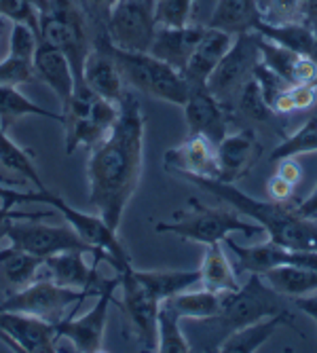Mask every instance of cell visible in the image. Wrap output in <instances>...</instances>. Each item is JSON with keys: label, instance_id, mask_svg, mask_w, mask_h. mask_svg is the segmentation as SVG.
<instances>
[{"label": "cell", "instance_id": "cell-5", "mask_svg": "<svg viewBox=\"0 0 317 353\" xmlns=\"http://www.w3.org/2000/svg\"><path fill=\"white\" fill-rule=\"evenodd\" d=\"M279 296L281 294H277L273 290L260 273H249V279L239 288V290L227 294L222 311L216 317L205 319L201 324L209 326L218 334V341L214 345V347H218V343L225 336H229L249 324H256L265 317L283 313L285 309H281Z\"/></svg>", "mask_w": 317, "mask_h": 353}, {"label": "cell", "instance_id": "cell-40", "mask_svg": "<svg viewBox=\"0 0 317 353\" xmlns=\"http://www.w3.org/2000/svg\"><path fill=\"white\" fill-rule=\"evenodd\" d=\"M34 81H37L34 61L13 57V55H7L5 59H0V85L19 87V85L34 83Z\"/></svg>", "mask_w": 317, "mask_h": 353}, {"label": "cell", "instance_id": "cell-47", "mask_svg": "<svg viewBox=\"0 0 317 353\" xmlns=\"http://www.w3.org/2000/svg\"><path fill=\"white\" fill-rule=\"evenodd\" d=\"M294 214L300 216V218H307V220H313L317 216V184L313 186V190L309 192V195L303 199V201H292L290 203Z\"/></svg>", "mask_w": 317, "mask_h": 353}, {"label": "cell", "instance_id": "cell-21", "mask_svg": "<svg viewBox=\"0 0 317 353\" xmlns=\"http://www.w3.org/2000/svg\"><path fill=\"white\" fill-rule=\"evenodd\" d=\"M205 28L207 26H199V23H186L182 28L156 26L148 53L182 72L195 47L199 45L201 37L205 34Z\"/></svg>", "mask_w": 317, "mask_h": 353}, {"label": "cell", "instance_id": "cell-14", "mask_svg": "<svg viewBox=\"0 0 317 353\" xmlns=\"http://www.w3.org/2000/svg\"><path fill=\"white\" fill-rule=\"evenodd\" d=\"M41 43L51 45L53 49L61 51L68 57L70 66L76 77V85L83 83V66L87 53L93 43H89V23H70L63 21L51 13L41 15V30H39Z\"/></svg>", "mask_w": 317, "mask_h": 353}, {"label": "cell", "instance_id": "cell-24", "mask_svg": "<svg viewBox=\"0 0 317 353\" xmlns=\"http://www.w3.org/2000/svg\"><path fill=\"white\" fill-rule=\"evenodd\" d=\"M233 34L218 28H205V34L201 37L199 45L195 47L193 55H190L186 68L182 70L184 79L190 87H201L207 83L209 74L216 70L220 59L225 57L229 47L233 45Z\"/></svg>", "mask_w": 317, "mask_h": 353}, {"label": "cell", "instance_id": "cell-11", "mask_svg": "<svg viewBox=\"0 0 317 353\" xmlns=\"http://www.w3.org/2000/svg\"><path fill=\"white\" fill-rule=\"evenodd\" d=\"M154 32V0H119L106 21L110 45L123 51H150Z\"/></svg>", "mask_w": 317, "mask_h": 353}, {"label": "cell", "instance_id": "cell-25", "mask_svg": "<svg viewBox=\"0 0 317 353\" xmlns=\"http://www.w3.org/2000/svg\"><path fill=\"white\" fill-rule=\"evenodd\" d=\"M43 259L19 250L11 243L0 248V281H3L7 294L19 292L32 281L41 277Z\"/></svg>", "mask_w": 317, "mask_h": 353}, {"label": "cell", "instance_id": "cell-27", "mask_svg": "<svg viewBox=\"0 0 317 353\" xmlns=\"http://www.w3.org/2000/svg\"><path fill=\"white\" fill-rule=\"evenodd\" d=\"M222 245L225 241L205 245L203 263L199 267V283L212 292H235L241 288V283Z\"/></svg>", "mask_w": 317, "mask_h": 353}, {"label": "cell", "instance_id": "cell-13", "mask_svg": "<svg viewBox=\"0 0 317 353\" xmlns=\"http://www.w3.org/2000/svg\"><path fill=\"white\" fill-rule=\"evenodd\" d=\"M83 83L93 93H98L100 98L121 106L127 89H125L121 68L112 55V47H110L106 32H100V34H95L93 39V45L87 53L85 66H83Z\"/></svg>", "mask_w": 317, "mask_h": 353}, {"label": "cell", "instance_id": "cell-18", "mask_svg": "<svg viewBox=\"0 0 317 353\" xmlns=\"http://www.w3.org/2000/svg\"><path fill=\"white\" fill-rule=\"evenodd\" d=\"M216 152L220 168L218 180L235 184L256 168V161L263 154V146L258 136L252 130H239L222 138L216 144Z\"/></svg>", "mask_w": 317, "mask_h": 353}, {"label": "cell", "instance_id": "cell-44", "mask_svg": "<svg viewBox=\"0 0 317 353\" xmlns=\"http://www.w3.org/2000/svg\"><path fill=\"white\" fill-rule=\"evenodd\" d=\"M294 184L292 182H288V180H283V178H279L277 174L269 180V184H267V190H269V197L273 199V201H279V203H290V201H294Z\"/></svg>", "mask_w": 317, "mask_h": 353}, {"label": "cell", "instance_id": "cell-30", "mask_svg": "<svg viewBox=\"0 0 317 353\" xmlns=\"http://www.w3.org/2000/svg\"><path fill=\"white\" fill-rule=\"evenodd\" d=\"M254 30L258 32L260 37L281 45V47H288L296 53L303 55H311L313 59L317 57V37H315V30L300 21V23H285V26H273L267 21H258L254 26Z\"/></svg>", "mask_w": 317, "mask_h": 353}, {"label": "cell", "instance_id": "cell-51", "mask_svg": "<svg viewBox=\"0 0 317 353\" xmlns=\"http://www.w3.org/2000/svg\"><path fill=\"white\" fill-rule=\"evenodd\" d=\"M9 294H7V290H5V285H3V281H0V303H3L5 299H7Z\"/></svg>", "mask_w": 317, "mask_h": 353}, {"label": "cell", "instance_id": "cell-29", "mask_svg": "<svg viewBox=\"0 0 317 353\" xmlns=\"http://www.w3.org/2000/svg\"><path fill=\"white\" fill-rule=\"evenodd\" d=\"M265 281L281 296H307L317 292V269L296 267V265H281L263 273Z\"/></svg>", "mask_w": 317, "mask_h": 353}, {"label": "cell", "instance_id": "cell-12", "mask_svg": "<svg viewBox=\"0 0 317 353\" xmlns=\"http://www.w3.org/2000/svg\"><path fill=\"white\" fill-rule=\"evenodd\" d=\"M119 277H121L119 288L123 292L121 307L127 319H130L138 343L146 351H156V315L163 301H158L148 290V285L138 277L134 265L119 271Z\"/></svg>", "mask_w": 317, "mask_h": 353}, {"label": "cell", "instance_id": "cell-22", "mask_svg": "<svg viewBox=\"0 0 317 353\" xmlns=\"http://www.w3.org/2000/svg\"><path fill=\"white\" fill-rule=\"evenodd\" d=\"M34 72H37V81L45 83L57 95L61 112L66 110L76 89V77L68 57L61 51L53 49L51 45L41 43L34 53Z\"/></svg>", "mask_w": 317, "mask_h": 353}, {"label": "cell", "instance_id": "cell-42", "mask_svg": "<svg viewBox=\"0 0 317 353\" xmlns=\"http://www.w3.org/2000/svg\"><path fill=\"white\" fill-rule=\"evenodd\" d=\"M254 79H256V83H258V87H260V91H263V95H265V100H267L269 106H273L277 95H281L285 89L290 87L277 72H273L269 66H265L263 61L256 66V70H254Z\"/></svg>", "mask_w": 317, "mask_h": 353}, {"label": "cell", "instance_id": "cell-1", "mask_svg": "<svg viewBox=\"0 0 317 353\" xmlns=\"http://www.w3.org/2000/svg\"><path fill=\"white\" fill-rule=\"evenodd\" d=\"M144 134L146 119L140 100L127 91L112 130L89 150V205L114 231H119L125 208L130 205L142 178Z\"/></svg>", "mask_w": 317, "mask_h": 353}, {"label": "cell", "instance_id": "cell-36", "mask_svg": "<svg viewBox=\"0 0 317 353\" xmlns=\"http://www.w3.org/2000/svg\"><path fill=\"white\" fill-rule=\"evenodd\" d=\"M311 152H317V117H311L300 130L285 136L271 152V161L277 163L281 159L311 154Z\"/></svg>", "mask_w": 317, "mask_h": 353}, {"label": "cell", "instance_id": "cell-37", "mask_svg": "<svg viewBox=\"0 0 317 353\" xmlns=\"http://www.w3.org/2000/svg\"><path fill=\"white\" fill-rule=\"evenodd\" d=\"M237 108L245 119H249L254 123H271L277 117L273 112V108L267 104L265 95L254 77L241 87V91L237 95Z\"/></svg>", "mask_w": 317, "mask_h": 353}, {"label": "cell", "instance_id": "cell-31", "mask_svg": "<svg viewBox=\"0 0 317 353\" xmlns=\"http://www.w3.org/2000/svg\"><path fill=\"white\" fill-rule=\"evenodd\" d=\"M229 292H212L207 288H201V290H193L190 288L176 296L170 299V303L176 307V311L180 313V317L184 319H197V322H205V319L216 317L222 311V305H225Z\"/></svg>", "mask_w": 317, "mask_h": 353}, {"label": "cell", "instance_id": "cell-4", "mask_svg": "<svg viewBox=\"0 0 317 353\" xmlns=\"http://www.w3.org/2000/svg\"><path fill=\"white\" fill-rule=\"evenodd\" d=\"M188 205L193 210L188 216H180V212H176L174 222H156L154 231L170 233L180 239L201 243V245L225 241L233 233H243L245 237H254L256 233L263 231L260 224L239 218L237 210L231 205L229 208H207L197 199H190Z\"/></svg>", "mask_w": 317, "mask_h": 353}, {"label": "cell", "instance_id": "cell-50", "mask_svg": "<svg viewBox=\"0 0 317 353\" xmlns=\"http://www.w3.org/2000/svg\"><path fill=\"white\" fill-rule=\"evenodd\" d=\"M57 212V210H53ZM53 212L49 214H23V212H15L11 205H0V222H7V220H17V218H43V216H53Z\"/></svg>", "mask_w": 317, "mask_h": 353}, {"label": "cell", "instance_id": "cell-17", "mask_svg": "<svg viewBox=\"0 0 317 353\" xmlns=\"http://www.w3.org/2000/svg\"><path fill=\"white\" fill-rule=\"evenodd\" d=\"M165 170L178 176H199V178H218V152L216 144L201 136V134H188V138L170 148L163 154Z\"/></svg>", "mask_w": 317, "mask_h": 353}, {"label": "cell", "instance_id": "cell-46", "mask_svg": "<svg viewBox=\"0 0 317 353\" xmlns=\"http://www.w3.org/2000/svg\"><path fill=\"white\" fill-rule=\"evenodd\" d=\"M290 95L294 102V110H305L315 104L317 89H315V85H292Z\"/></svg>", "mask_w": 317, "mask_h": 353}, {"label": "cell", "instance_id": "cell-8", "mask_svg": "<svg viewBox=\"0 0 317 353\" xmlns=\"http://www.w3.org/2000/svg\"><path fill=\"white\" fill-rule=\"evenodd\" d=\"M93 296L89 290H74V288L59 285L53 279L39 277L25 285L23 290L9 294L0 303V311L11 313H25L41 317L49 324H57L61 317H66V311L70 307H81V303Z\"/></svg>", "mask_w": 317, "mask_h": 353}, {"label": "cell", "instance_id": "cell-43", "mask_svg": "<svg viewBox=\"0 0 317 353\" xmlns=\"http://www.w3.org/2000/svg\"><path fill=\"white\" fill-rule=\"evenodd\" d=\"M116 5H119V0H87V11H89L95 34L106 32V21Z\"/></svg>", "mask_w": 317, "mask_h": 353}, {"label": "cell", "instance_id": "cell-41", "mask_svg": "<svg viewBox=\"0 0 317 353\" xmlns=\"http://www.w3.org/2000/svg\"><path fill=\"white\" fill-rule=\"evenodd\" d=\"M0 15L9 21L28 23L32 30H41V13L28 0H0Z\"/></svg>", "mask_w": 317, "mask_h": 353}, {"label": "cell", "instance_id": "cell-49", "mask_svg": "<svg viewBox=\"0 0 317 353\" xmlns=\"http://www.w3.org/2000/svg\"><path fill=\"white\" fill-rule=\"evenodd\" d=\"M294 301V305L305 313V315H309L313 322H315V326H317V292H313V294H307V296H298V299H292Z\"/></svg>", "mask_w": 317, "mask_h": 353}, {"label": "cell", "instance_id": "cell-48", "mask_svg": "<svg viewBox=\"0 0 317 353\" xmlns=\"http://www.w3.org/2000/svg\"><path fill=\"white\" fill-rule=\"evenodd\" d=\"M277 176L292 182L296 186L300 182V178H303V168L294 161V157L281 159V161H277Z\"/></svg>", "mask_w": 317, "mask_h": 353}, {"label": "cell", "instance_id": "cell-6", "mask_svg": "<svg viewBox=\"0 0 317 353\" xmlns=\"http://www.w3.org/2000/svg\"><path fill=\"white\" fill-rule=\"evenodd\" d=\"M119 104H112L87 85H76L68 108L61 112L63 130H66V152L72 154L79 148L91 150L119 119Z\"/></svg>", "mask_w": 317, "mask_h": 353}, {"label": "cell", "instance_id": "cell-2", "mask_svg": "<svg viewBox=\"0 0 317 353\" xmlns=\"http://www.w3.org/2000/svg\"><path fill=\"white\" fill-rule=\"evenodd\" d=\"M188 182H193L201 190L218 197L222 203L235 208L239 214L252 218L256 224H260L263 231H267L269 241L294 248V250H315L317 252V222L307 220L294 214L292 201L279 203V201H263L254 199L241 188H237L231 182H222L218 178H199V176H182Z\"/></svg>", "mask_w": 317, "mask_h": 353}, {"label": "cell", "instance_id": "cell-23", "mask_svg": "<svg viewBox=\"0 0 317 353\" xmlns=\"http://www.w3.org/2000/svg\"><path fill=\"white\" fill-rule=\"evenodd\" d=\"M263 63L277 72L290 87L292 85H313L317 79V61L311 55L296 53L288 47H281L265 37H260Z\"/></svg>", "mask_w": 317, "mask_h": 353}, {"label": "cell", "instance_id": "cell-34", "mask_svg": "<svg viewBox=\"0 0 317 353\" xmlns=\"http://www.w3.org/2000/svg\"><path fill=\"white\" fill-rule=\"evenodd\" d=\"M138 277L148 285V290L158 301H167L199 283V269L197 271H138Z\"/></svg>", "mask_w": 317, "mask_h": 353}, {"label": "cell", "instance_id": "cell-33", "mask_svg": "<svg viewBox=\"0 0 317 353\" xmlns=\"http://www.w3.org/2000/svg\"><path fill=\"white\" fill-rule=\"evenodd\" d=\"M180 313L167 301L161 303L156 315V351L161 353H188L193 351L180 328Z\"/></svg>", "mask_w": 317, "mask_h": 353}, {"label": "cell", "instance_id": "cell-39", "mask_svg": "<svg viewBox=\"0 0 317 353\" xmlns=\"http://www.w3.org/2000/svg\"><path fill=\"white\" fill-rule=\"evenodd\" d=\"M195 0H154V21L165 28H182L190 23Z\"/></svg>", "mask_w": 317, "mask_h": 353}, {"label": "cell", "instance_id": "cell-45", "mask_svg": "<svg viewBox=\"0 0 317 353\" xmlns=\"http://www.w3.org/2000/svg\"><path fill=\"white\" fill-rule=\"evenodd\" d=\"M41 195L43 190H30V192H19V190H13L9 186H3L0 184V201L5 205H17V203H41Z\"/></svg>", "mask_w": 317, "mask_h": 353}, {"label": "cell", "instance_id": "cell-52", "mask_svg": "<svg viewBox=\"0 0 317 353\" xmlns=\"http://www.w3.org/2000/svg\"><path fill=\"white\" fill-rule=\"evenodd\" d=\"M313 30H315V37H317V17H315V21H313Z\"/></svg>", "mask_w": 317, "mask_h": 353}, {"label": "cell", "instance_id": "cell-7", "mask_svg": "<svg viewBox=\"0 0 317 353\" xmlns=\"http://www.w3.org/2000/svg\"><path fill=\"white\" fill-rule=\"evenodd\" d=\"M7 243L25 250L39 259H49L59 252H85L93 254L95 263H102L98 250L89 245L70 224H47L43 218H19L9 224L7 231Z\"/></svg>", "mask_w": 317, "mask_h": 353}, {"label": "cell", "instance_id": "cell-28", "mask_svg": "<svg viewBox=\"0 0 317 353\" xmlns=\"http://www.w3.org/2000/svg\"><path fill=\"white\" fill-rule=\"evenodd\" d=\"M258 21L260 0H218L207 26L237 37L243 34V32H252Z\"/></svg>", "mask_w": 317, "mask_h": 353}, {"label": "cell", "instance_id": "cell-20", "mask_svg": "<svg viewBox=\"0 0 317 353\" xmlns=\"http://www.w3.org/2000/svg\"><path fill=\"white\" fill-rule=\"evenodd\" d=\"M0 332L15 347V351L41 353V351H57L55 349V328L41 317L0 311Z\"/></svg>", "mask_w": 317, "mask_h": 353}, {"label": "cell", "instance_id": "cell-16", "mask_svg": "<svg viewBox=\"0 0 317 353\" xmlns=\"http://www.w3.org/2000/svg\"><path fill=\"white\" fill-rule=\"evenodd\" d=\"M182 108H184L188 134H201L209 138L214 144H218L229 134L227 106L216 95H212L205 85L190 87L188 100Z\"/></svg>", "mask_w": 317, "mask_h": 353}, {"label": "cell", "instance_id": "cell-53", "mask_svg": "<svg viewBox=\"0 0 317 353\" xmlns=\"http://www.w3.org/2000/svg\"><path fill=\"white\" fill-rule=\"evenodd\" d=\"M313 85H315V89H317V79H315V83H313Z\"/></svg>", "mask_w": 317, "mask_h": 353}, {"label": "cell", "instance_id": "cell-35", "mask_svg": "<svg viewBox=\"0 0 317 353\" xmlns=\"http://www.w3.org/2000/svg\"><path fill=\"white\" fill-rule=\"evenodd\" d=\"M0 165H5L7 170L32 182L37 186V190H47V184L43 182L41 174L34 168V161H32V152L15 144L9 138L5 127H0Z\"/></svg>", "mask_w": 317, "mask_h": 353}, {"label": "cell", "instance_id": "cell-38", "mask_svg": "<svg viewBox=\"0 0 317 353\" xmlns=\"http://www.w3.org/2000/svg\"><path fill=\"white\" fill-rule=\"evenodd\" d=\"M260 19L273 26L300 23L305 21V0H265V5H260Z\"/></svg>", "mask_w": 317, "mask_h": 353}, {"label": "cell", "instance_id": "cell-9", "mask_svg": "<svg viewBox=\"0 0 317 353\" xmlns=\"http://www.w3.org/2000/svg\"><path fill=\"white\" fill-rule=\"evenodd\" d=\"M263 61L260 55V34L256 30L243 32L233 39V45L220 59L216 70L209 74L205 87L212 95L227 106V102L237 100L241 87L254 77V70Z\"/></svg>", "mask_w": 317, "mask_h": 353}, {"label": "cell", "instance_id": "cell-32", "mask_svg": "<svg viewBox=\"0 0 317 353\" xmlns=\"http://www.w3.org/2000/svg\"><path fill=\"white\" fill-rule=\"evenodd\" d=\"M30 114L45 117V119L63 123L61 112L57 114V112H51V110L34 104L32 100H28L23 93H19L17 87H5V85H0V127L9 130L13 123H17L23 117H30Z\"/></svg>", "mask_w": 317, "mask_h": 353}, {"label": "cell", "instance_id": "cell-19", "mask_svg": "<svg viewBox=\"0 0 317 353\" xmlns=\"http://www.w3.org/2000/svg\"><path fill=\"white\" fill-rule=\"evenodd\" d=\"M41 277L53 279L59 285L74 288V290H89L93 296H98L100 288L104 285L106 277L100 275L98 265L91 267L85 263V252H59L55 256L43 261Z\"/></svg>", "mask_w": 317, "mask_h": 353}, {"label": "cell", "instance_id": "cell-10", "mask_svg": "<svg viewBox=\"0 0 317 353\" xmlns=\"http://www.w3.org/2000/svg\"><path fill=\"white\" fill-rule=\"evenodd\" d=\"M121 283V277L116 273V277H106L104 285L98 292V301L95 305L81 317L74 315H66L61 317L57 324H53L57 339H66L74 351H83V353H98L104 351V332H106V324H108V311L110 305L114 303V290Z\"/></svg>", "mask_w": 317, "mask_h": 353}, {"label": "cell", "instance_id": "cell-15", "mask_svg": "<svg viewBox=\"0 0 317 353\" xmlns=\"http://www.w3.org/2000/svg\"><path fill=\"white\" fill-rule=\"evenodd\" d=\"M225 243L233 250L241 269L247 273H265L269 269L281 267V265H296V267H311L317 269V252L315 250H294V248H283L273 241L260 243V245H239L231 237L225 239Z\"/></svg>", "mask_w": 317, "mask_h": 353}, {"label": "cell", "instance_id": "cell-26", "mask_svg": "<svg viewBox=\"0 0 317 353\" xmlns=\"http://www.w3.org/2000/svg\"><path fill=\"white\" fill-rule=\"evenodd\" d=\"M288 324H292V315L288 311L265 317L256 324H249V326L225 336L218 343L216 351H222V353H252V351H258L275 334V330L279 326H288Z\"/></svg>", "mask_w": 317, "mask_h": 353}, {"label": "cell", "instance_id": "cell-3", "mask_svg": "<svg viewBox=\"0 0 317 353\" xmlns=\"http://www.w3.org/2000/svg\"><path fill=\"white\" fill-rule=\"evenodd\" d=\"M112 55L127 87L150 95L154 100H163L176 106L186 104L190 85L184 74L172 68L170 63L156 59L148 51H123L112 47Z\"/></svg>", "mask_w": 317, "mask_h": 353}]
</instances>
